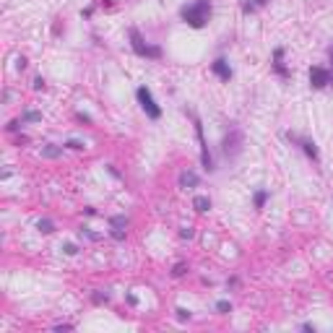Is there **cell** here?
Wrapping results in <instances>:
<instances>
[{
	"instance_id": "6da1fadb",
	"label": "cell",
	"mask_w": 333,
	"mask_h": 333,
	"mask_svg": "<svg viewBox=\"0 0 333 333\" xmlns=\"http://www.w3.org/2000/svg\"><path fill=\"white\" fill-rule=\"evenodd\" d=\"M208 16H211V0H198V3L182 8V18H185V24H190V26H195V29L206 26Z\"/></svg>"
},
{
	"instance_id": "7a4b0ae2",
	"label": "cell",
	"mask_w": 333,
	"mask_h": 333,
	"mask_svg": "<svg viewBox=\"0 0 333 333\" xmlns=\"http://www.w3.org/2000/svg\"><path fill=\"white\" fill-rule=\"evenodd\" d=\"M128 34H131V47H133V50H136L141 58H159V55H161V50H159V47H151V45H146V42L141 39V34H138L136 29H131Z\"/></svg>"
},
{
	"instance_id": "3957f363",
	"label": "cell",
	"mask_w": 333,
	"mask_h": 333,
	"mask_svg": "<svg viewBox=\"0 0 333 333\" xmlns=\"http://www.w3.org/2000/svg\"><path fill=\"white\" fill-rule=\"evenodd\" d=\"M136 97H138V102H141L143 112H146L151 120H159V117H161V109H159V104L154 102V97H151V91H149L146 86H141V89L136 91Z\"/></svg>"
},
{
	"instance_id": "277c9868",
	"label": "cell",
	"mask_w": 333,
	"mask_h": 333,
	"mask_svg": "<svg viewBox=\"0 0 333 333\" xmlns=\"http://www.w3.org/2000/svg\"><path fill=\"white\" fill-rule=\"evenodd\" d=\"M310 83H312V86L315 89H323L325 86V83H330V73L325 70V68H310Z\"/></svg>"
},
{
	"instance_id": "5b68a950",
	"label": "cell",
	"mask_w": 333,
	"mask_h": 333,
	"mask_svg": "<svg viewBox=\"0 0 333 333\" xmlns=\"http://www.w3.org/2000/svg\"><path fill=\"white\" fill-rule=\"evenodd\" d=\"M195 133H198V143H200V159H203V166L211 170V156H208V146H206V138H203V125L195 120Z\"/></svg>"
},
{
	"instance_id": "8992f818",
	"label": "cell",
	"mask_w": 333,
	"mask_h": 333,
	"mask_svg": "<svg viewBox=\"0 0 333 333\" xmlns=\"http://www.w3.org/2000/svg\"><path fill=\"white\" fill-rule=\"evenodd\" d=\"M211 70L221 78V81H229L232 78V68H229V63L224 60V58H219V60H214V65H211Z\"/></svg>"
},
{
	"instance_id": "52a82bcc",
	"label": "cell",
	"mask_w": 333,
	"mask_h": 333,
	"mask_svg": "<svg viewBox=\"0 0 333 333\" xmlns=\"http://www.w3.org/2000/svg\"><path fill=\"white\" fill-rule=\"evenodd\" d=\"M109 224H112V237L115 239H125V227H128V219H125V216H115Z\"/></svg>"
},
{
	"instance_id": "ba28073f",
	"label": "cell",
	"mask_w": 333,
	"mask_h": 333,
	"mask_svg": "<svg viewBox=\"0 0 333 333\" xmlns=\"http://www.w3.org/2000/svg\"><path fill=\"white\" fill-rule=\"evenodd\" d=\"M195 185H198V175H193V172L180 175V188H195Z\"/></svg>"
},
{
	"instance_id": "9c48e42d",
	"label": "cell",
	"mask_w": 333,
	"mask_h": 333,
	"mask_svg": "<svg viewBox=\"0 0 333 333\" xmlns=\"http://www.w3.org/2000/svg\"><path fill=\"white\" fill-rule=\"evenodd\" d=\"M193 206H195V211H208V208H211V200H208L206 195H198L193 200Z\"/></svg>"
},
{
	"instance_id": "30bf717a",
	"label": "cell",
	"mask_w": 333,
	"mask_h": 333,
	"mask_svg": "<svg viewBox=\"0 0 333 333\" xmlns=\"http://www.w3.org/2000/svg\"><path fill=\"white\" fill-rule=\"evenodd\" d=\"M273 58H276V63H273V65H276V73H279V76H286V68H284V63H281L284 50H276V52H273Z\"/></svg>"
},
{
	"instance_id": "8fae6325",
	"label": "cell",
	"mask_w": 333,
	"mask_h": 333,
	"mask_svg": "<svg viewBox=\"0 0 333 333\" xmlns=\"http://www.w3.org/2000/svg\"><path fill=\"white\" fill-rule=\"evenodd\" d=\"M266 200H268V193H266V190H258V193H255V208H263Z\"/></svg>"
},
{
	"instance_id": "7c38bea8",
	"label": "cell",
	"mask_w": 333,
	"mask_h": 333,
	"mask_svg": "<svg viewBox=\"0 0 333 333\" xmlns=\"http://www.w3.org/2000/svg\"><path fill=\"white\" fill-rule=\"evenodd\" d=\"M302 146H305V151H307L312 159H318V149H315V143H310V141H302Z\"/></svg>"
},
{
	"instance_id": "4fadbf2b",
	"label": "cell",
	"mask_w": 333,
	"mask_h": 333,
	"mask_svg": "<svg viewBox=\"0 0 333 333\" xmlns=\"http://www.w3.org/2000/svg\"><path fill=\"white\" fill-rule=\"evenodd\" d=\"M36 227H39L42 232H45V234H47V232H52V221H47V219H45V221H39Z\"/></svg>"
},
{
	"instance_id": "5bb4252c",
	"label": "cell",
	"mask_w": 333,
	"mask_h": 333,
	"mask_svg": "<svg viewBox=\"0 0 333 333\" xmlns=\"http://www.w3.org/2000/svg\"><path fill=\"white\" fill-rule=\"evenodd\" d=\"M39 117H42L39 112H26V115H24V120H39Z\"/></svg>"
},
{
	"instance_id": "9a60e30c",
	"label": "cell",
	"mask_w": 333,
	"mask_h": 333,
	"mask_svg": "<svg viewBox=\"0 0 333 333\" xmlns=\"http://www.w3.org/2000/svg\"><path fill=\"white\" fill-rule=\"evenodd\" d=\"M172 273H175V276H182V273H185V266H182V263H177V266H175V271H172Z\"/></svg>"
},
{
	"instance_id": "2e32d148",
	"label": "cell",
	"mask_w": 333,
	"mask_h": 333,
	"mask_svg": "<svg viewBox=\"0 0 333 333\" xmlns=\"http://www.w3.org/2000/svg\"><path fill=\"white\" fill-rule=\"evenodd\" d=\"M216 310H221V312H229V302H219V305H216Z\"/></svg>"
},
{
	"instance_id": "e0dca14e",
	"label": "cell",
	"mask_w": 333,
	"mask_h": 333,
	"mask_svg": "<svg viewBox=\"0 0 333 333\" xmlns=\"http://www.w3.org/2000/svg\"><path fill=\"white\" fill-rule=\"evenodd\" d=\"M177 318H180V320H185V318H190V312H188V310H182V307H180V310H177Z\"/></svg>"
},
{
	"instance_id": "ac0fdd59",
	"label": "cell",
	"mask_w": 333,
	"mask_h": 333,
	"mask_svg": "<svg viewBox=\"0 0 333 333\" xmlns=\"http://www.w3.org/2000/svg\"><path fill=\"white\" fill-rule=\"evenodd\" d=\"M34 89H36V91H39V89H45V81L36 78V81H34Z\"/></svg>"
},
{
	"instance_id": "d6986e66",
	"label": "cell",
	"mask_w": 333,
	"mask_h": 333,
	"mask_svg": "<svg viewBox=\"0 0 333 333\" xmlns=\"http://www.w3.org/2000/svg\"><path fill=\"white\" fill-rule=\"evenodd\" d=\"M65 253H68V255H76V245H65Z\"/></svg>"
},
{
	"instance_id": "ffe728a7",
	"label": "cell",
	"mask_w": 333,
	"mask_h": 333,
	"mask_svg": "<svg viewBox=\"0 0 333 333\" xmlns=\"http://www.w3.org/2000/svg\"><path fill=\"white\" fill-rule=\"evenodd\" d=\"M68 146L70 149H83V143H78V141H68Z\"/></svg>"
},
{
	"instance_id": "44dd1931",
	"label": "cell",
	"mask_w": 333,
	"mask_h": 333,
	"mask_svg": "<svg viewBox=\"0 0 333 333\" xmlns=\"http://www.w3.org/2000/svg\"><path fill=\"white\" fill-rule=\"evenodd\" d=\"M180 234H182V237H193V229H190V227H185V229H182Z\"/></svg>"
},
{
	"instance_id": "7402d4cb",
	"label": "cell",
	"mask_w": 333,
	"mask_h": 333,
	"mask_svg": "<svg viewBox=\"0 0 333 333\" xmlns=\"http://www.w3.org/2000/svg\"><path fill=\"white\" fill-rule=\"evenodd\" d=\"M255 3H258V6H263V3H266V0H255Z\"/></svg>"
}]
</instances>
